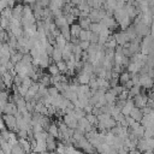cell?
<instances>
[{
  "label": "cell",
  "instance_id": "cell-28",
  "mask_svg": "<svg viewBox=\"0 0 154 154\" xmlns=\"http://www.w3.org/2000/svg\"><path fill=\"white\" fill-rule=\"evenodd\" d=\"M12 154H25V150L19 142L17 144L12 146Z\"/></svg>",
  "mask_w": 154,
  "mask_h": 154
},
{
  "label": "cell",
  "instance_id": "cell-3",
  "mask_svg": "<svg viewBox=\"0 0 154 154\" xmlns=\"http://www.w3.org/2000/svg\"><path fill=\"white\" fill-rule=\"evenodd\" d=\"M135 25V29H136V32H137V35L140 36V37H144V36H147V35H149L150 34V26L149 25H146V24H143V23H136V24H134Z\"/></svg>",
  "mask_w": 154,
  "mask_h": 154
},
{
  "label": "cell",
  "instance_id": "cell-40",
  "mask_svg": "<svg viewBox=\"0 0 154 154\" xmlns=\"http://www.w3.org/2000/svg\"><path fill=\"white\" fill-rule=\"evenodd\" d=\"M6 7H8V0H0V10H5Z\"/></svg>",
  "mask_w": 154,
  "mask_h": 154
},
{
  "label": "cell",
  "instance_id": "cell-46",
  "mask_svg": "<svg viewBox=\"0 0 154 154\" xmlns=\"http://www.w3.org/2000/svg\"><path fill=\"white\" fill-rule=\"evenodd\" d=\"M128 154H135V150H129V153Z\"/></svg>",
  "mask_w": 154,
  "mask_h": 154
},
{
  "label": "cell",
  "instance_id": "cell-33",
  "mask_svg": "<svg viewBox=\"0 0 154 154\" xmlns=\"http://www.w3.org/2000/svg\"><path fill=\"white\" fill-rule=\"evenodd\" d=\"M99 38H100V34H96V32H93V31H91V35H90L89 41H90L91 43H97V42H99Z\"/></svg>",
  "mask_w": 154,
  "mask_h": 154
},
{
  "label": "cell",
  "instance_id": "cell-5",
  "mask_svg": "<svg viewBox=\"0 0 154 154\" xmlns=\"http://www.w3.org/2000/svg\"><path fill=\"white\" fill-rule=\"evenodd\" d=\"M113 37L116 38V41H117V43H118L119 46H124L126 42H130L129 35L126 34L125 30H122V31H119V32H116V34L113 35Z\"/></svg>",
  "mask_w": 154,
  "mask_h": 154
},
{
  "label": "cell",
  "instance_id": "cell-1",
  "mask_svg": "<svg viewBox=\"0 0 154 154\" xmlns=\"http://www.w3.org/2000/svg\"><path fill=\"white\" fill-rule=\"evenodd\" d=\"M2 119L7 126L8 130L17 132V117L13 114H2Z\"/></svg>",
  "mask_w": 154,
  "mask_h": 154
},
{
  "label": "cell",
  "instance_id": "cell-6",
  "mask_svg": "<svg viewBox=\"0 0 154 154\" xmlns=\"http://www.w3.org/2000/svg\"><path fill=\"white\" fill-rule=\"evenodd\" d=\"M63 120H64V122L67 124V126L71 128V129H77V128H78V119H77L75 116H72V114L65 113V114L63 116Z\"/></svg>",
  "mask_w": 154,
  "mask_h": 154
},
{
  "label": "cell",
  "instance_id": "cell-42",
  "mask_svg": "<svg viewBox=\"0 0 154 154\" xmlns=\"http://www.w3.org/2000/svg\"><path fill=\"white\" fill-rule=\"evenodd\" d=\"M142 111H143V113H144V114H149V113H152L153 108H152V107H149V106H146V107H143V108H142Z\"/></svg>",
  "mask_w": 154,
  "mask_h": 154
},
{
  "label": "cell",
  "instance_id": "cell-11",
  "mask_svg": "<svg viewBox=\"0 0 154 154\" xmlns=\"http://www.w3.org/2000/svg\"><path fill=\"white\" fill-rule=\"evenodd\" d=\"M78 24L82 26V29L90 30L91 20H90V18H89V17H78Z\"/></svg>",
  "mask_w": 154,
  "mask_h": 154
},
{
  "label": "cell",
  "instance_id": "cell-34",
  "mask_svg": "<svg viewBox=\"0 0 154 154\" xmlns=\"http://www.w3.org/2000/svg\"><path fill=\"white\" fill-rule=\"evenodd\" d=\"M65 18H66V20H67L69 25H71V24H73V23H75L76 16H73L72 13H67V14H65Z\"/></svg>",
  "mask_w": 154,
  "mask_h": 154
},
{
  "label": "cell",
  "instance_id": "cell-30",
  "mask_svg": "<svg viewBox=\"0 0 154 154\" xmlns=\"http://www.w3.org/2000/svg\"><path fill=\"white\" fill-rule=\"evenodd\" d=\"M134 131H135V134L137 135V137H138V138H142V137H144V131H146V128H144V126L141 124V125H140V126H138L136 130H134Z\"/></svg>",
  "mask_w": 154,
  "mask_h": 154
},
{
  "label": "cell",
  "instance_id": "cell-45",
  "mask_svg": "<svg viewBox=\"0 0 154 154\" xmlns=\"http://www.w3.org/2000/svg\"><path fill=\"white\" fill-rule=\"evenodd\" d=\"M143 154H154V150L153 149H148V150L143 152Z\"/></svg>",
  "mask_w": 154,
  "mask_h": 154
},
{
  "label": "cell",
  "instance_id": "cell-48",
  "mask_svg": "<svg viewBox=\"0 0 154 154\" xmlns=\"http://www.w3.org/2000/svg\"><path fill=\"white\" fill-rule=\"evenodd\" d=\"M152 91H154V85H153V88H152Z\"/></svg>",
  "mask_w": 154,
  "mask_h": 154
},
{
  "label": "cell",
  "instance_id": "cell-12",
  "mask_svg": "<svg viewBox=\"0 0 154 154\" xmlns=\"http://www.w3.org/2000/svg\"><path fill=\"white\" fill-rule=\"evenodd\" d=\"M38 83L45 85V87H51L52 85V76L47 75V73H42L40 79H38Z\"/></svg>",
  "mask_w": 154,
  "mask_h": 154
},
{
  "label": "cell",
  "instance_id": "cell-14",
  "mask_svg": "<svg viewBox=\"0 0 154 154\" xmlns=\"http://www.w3.org/2000/svg\"><path fill=\"white\" fill-rule=\"evenodd\" d=\"M153 123H154V118H153V116H152L150 113H149V114H144L143 118H142V120H141V124H142L144 128H149Z\"/></svg>",
  "mask_w": 154,
  "mask_h": 154
},
{
  "label": "cell",
  "instance_id": "cell-16",
  "mask_svg": "<svg viewBox=\"0 0 154 154\" xmlns=\"http://www.w3.org/2000/svg\"><path fill=\"white\" fill-rule=\"evenodd\" d=\"M51 57H52V59H53V61H54V63H58V61L63 60V49H60V48H57V47H54L53 54H52Z\"/></svg>",
  "mask_w": 154,
  "mask_h": 154
},
{
  "label": "cell",
  "instance_id": "cell-2",
  "mask_svg": "<svg viewBox=\"0 0 154 154\" xmlns=\"http://www.w3.org/2000/svg\"><path fill=\"white\" fill-rule=\"evenodd\" d=\"M140 85L144 89H152L154 85V79L148 73L140 75Z\"/></svg>",
  "mask_w": 154,
  "mask_h": 154
},
{
  "label": "cell",
  "instance_id": "cell-4",
  "mask_svg": "<svg viewBox=\"0 0 154 154\" xmlns=\"http://www.w3.org/2000/svg\"><path fill=\"white\" fill-rule=\"evenodd\" d=\"M148 100H149V96L147 94H138L134 97V102H135V106L138 107V108H143L147 106L148 103Z\"/></svg>",
  "mask_w": 154,
  "mask_h": 154
},
{
  "label": "cell",
  "instance_id": "cell-39",
  "mask_svg": "<svg viewBox=\"0 0 154 154\" xmlns=\"http://www.w3.org/2000/svg\"><path fill=\"white\" fill-rule=\"evenodd\" d=\"M125 103H126V100H120V99H117V101H116V106H117V107H119L120 109H123V107L125 106Z\"/></svg>",
  "mask_w": 154,
  "mask_h": 154
},
{
  "label": "cell",
  "instance_id": "cell-35",
  "mask_svg": "<svg viewBox=\"0 0 154 154\" xmlns=\"http://www.w3.org/2000/svg\"><path fill=\"white\" fill-rule=\"evenodd\" d=\"M53 51H54V45H52L51 42H47V45H46V53L48 55H52Z\"/></svg>",
  "mask_w": 154,
  "mask_h": 154
},
{
  "label": "cell",
  "instance_id": "cell-29",
  "mask_svg": "<svg viewBox=\"0 0 154 154\" xmlns=\"http://www.w3.org/2000/svg\"><path fill=\"white\" fill-rule=\"evenodd\" d=\"M57 65H58L60 72H63V73H66V72H67L69 69H67V63H66L65 60H60V61H58Z\"/></svg>",
  "mask_w": 154,
  "mask_h": 154
},
{
  "label": "cell",
  "instance_id": "cell-20",
  "mask_svg": "<svg viewBox=\"0 0 154 154\" xmlns=\"http://www.w3.org/2000/svg\"><path fill=\"white\" fill-rule=\"evenodd\" d=\"M141 90H142V87L140 84H135L131 89H129V99H134L136 95L141 94Z\"/></svg>",
  "mask_w": 154,
  "mask_h": 154
},
{
  "label": "cell",
  "instance_id": "cell-25",
  "mask_svg": "<svg viewBox=\"0 0 154 154\" xmlns=\"http://www.w3.org/2000/svg\"><path fill=\"white\" fill-rule=\"evenodd\" d=\"M90 35H91V30H87V29H82L81 34H79V40L81 41H89L90 38Z\"/></svg>",
  "mask_w": 154,
  "mask_h": 154
},
{
  "label": "cell",
  "instance_id": "cell-7",
  "mask_svg": "<svg viewBox=\"0 0 154 154\" xmlns=\"http://www.w3.org/2000/svg\"><path fill=\"white\" fill-rule=\"evenodd\" d=\"M23 13H24V5H16L12 8V16H13L12 18H16V19L22 20Z\"/></svg>",
  "mask_w": 154,
  "mask_h": 154
},
{
  "label": "cell",
  "instance_id": "cell-36",
  "mask_svg": "<svg viewBox=\"0 0 154 154\" xmlns=\"http://www.w3.org/2000/svg\"><path fill=\"white\" fill-rule=\"evenodd\" d=\"M90 43H91L90 41H79V46H81V48H82L83 51H88Z\"/></svg>",
  "mask_w": 154,
  "mask_h": 154
},
{
  "label": "cell",
  "instance_id": "cell-9",
  "mask_svg": "<svg viewBox=\"0 0 154 154\" xmlns=\"http://www.w3.org/2000/svg\"><path fill=\"white\" fill-rule=\"evenodd\" d=\"M135 107V102H134V99H128L126 100V103H125V106L123 107V109H122V113L124 114V116H130V113H131V111H132V108Z\"/></svg>",
  "mask_w": 154,
  "mask_h": 154
},
{
  "label": "cell",
  "instance_id": "cell-27",
  "mask_svg": "<svg viewBox=\"0 0 154 154\" xmlns=\"http://www.w3.org/2000/svg\"><path fill=\"white\" fill-rule=\"evenodd\" d=\"M117 46H118V43H117L116 38H114L113 36H109L108 41H107V42H106V45H105V48H109V49H116V48H117Z\"/></svg>",
  "mask_w": 154,
  "mask_h": 154
},
{
  "label": "cell",
  "instance_id": "cell-18",
  "mask_svg": "<svg viewBox=\"0 0 154 154\" xmlns=\"http://www.w3.org/2000/svg\"><path fill=\"white\" fill-rule=\"evenodd\" d=\"M54 23H55V25H57V26H58L59 29L69 24L64 14H61V16H58V17H55V18H54Z\"/></svg>",
  "mask_w": 154,
  "mask_h": 154
},
{
  "label": "cell",
  "instance_id": "cell-44",
  "mask_svg": "<svg viewBox=\"0 0 154 154\" xmlns=\"http://www.w3.org/2000/svg\"><path fill=\"white\" fill-rule=\"evenodd\" d=\"M25 5H34L36 2V0H23Z\"/></svg>",
  "mask_w": 154,
  "mask_h": 154
},
{
  "label": "cell",
  "instance_id": "cell-23",
  "mask_svg": "<svg viewBox=\"0 0 154 154\" xmlns=\"http://www.w3.org/2000/svg\"><path fill=\"white\" fill-rule=\"evenodd\" d=\"M105 28H107V26H105L101 22H99V23H91V25H90V30L93 32H96V34H100L101 30L105 29Z\"/></svg>",
  "mask_w": 154,
  "mask_h": 154
},
{
  "label": "cell",
  "instance_id": "cell-37",
  "mask_svg": "<svg viewBox=\"0 0 154 154\" xmlns=\"http://www.w3.org/2000/svg\"><path fill=\"white\" fill-rule=\"evenodd\" d=\"M17 136H18V138H28V136H29L28 130H19L17 132Z\"/></svg>",
  "mask_w": 154,
  "mask_h": 154
},
{
  "label": "cell",
  "instance_id": "cell-22",
  "mask_svg": "<svg viewBox=\"0 0 154 154\" xmlns=\"http://www.w3.org/2000/svg\"><path fill=\"white\" fill-rule=\"evenodd\" d=\"M48 134L53 135L55 138L59 137V134H60V130H59V126L55 124V123H51L49 128H48Z\"/></svg>",
  "mask_w": 154,
  "mask_h": 154
},
{
  "label": "cell",
  "instance_id": "cell-41",
  "mask_svg": "<svg viewBox=\"0 0 154 154\" xmlns=\"http://www.w3.org/2000/svg\"><path fill=\"white\" fill-rule=\"evenodd\" d=\"M134 85H135V83L132 82V79H129V81H128V82H126V83L124 84V88L129 90V89H131V88H132Z\"/></svg>",
  "mask_w": 154,
  "mask_h": 154
},
{
  "label": "cell",
  "instance_id": "cell-24",
  "mask_svg": "<svg viewBox=\"0 0 154 154\" xmlns=\"http://www.w3.org/2000/svg\"><path fill=\"white\" fill-rule=\"evenodd\" d=\"M48 73L51 76H57V75H60V70L57 65V63H52L49 66H48Z\"/></svg>",
  "mask_w": 154,
  "mask_h": 154
},
{
  "label": "cell",
  "instance_id": "cell-10",
  "mask_svg": "<svg viewBox=\"0 0 154 154\" xmlns=\"http://www.w3.org/2000/svg\"><path fill=\"white\" fill-rule=\"evenodd\" d=\"M130 116H131L136 122H140V123H141V120H142V118H143L144 113H143L142 108H138V107H136V106H135V107L132 108V111H131Z\"/></svg>",
  "mask_w": 154,
  "mask_h": 154
},
{
  "label": "cell",
  "instance_id": "cell-26",
  "mask_svg": "<svg viewBox=\"0 0 154 154\" xmlns=\"http://www.w3.org/2000/svg\"><path fill=\"white\" fill-rule=\"evenodd\" d=\"M129 79H131V75H130V72H128V71L125 72V71H124V72H122V73L119 75V83H120V84L124 85Z\"/></svg>",
  "mask_w": 154,
  "mask_h": 154
},
{
  "label": "cell",
  "instance_id": "cell-38",
  "mask_svg": "<svg viewBox=\"0 0 154 154\" xmlns=\"http://www.w3.org/2000/svg\"><path fill=\"white\" fill-rule=\"evenodd\" d=\"M125 117H126V116H124L122 112H120V113H118V114H116V116H113V118H114V120H116L117 123L123 122V120L125 119Z\"/></svg>",
  "mask_w": 154,
  "mask_h": 154
},
{
  "label": "cell",
  "instance_id": "cell-31",
  "mask_svg": "<svg viewBox=\"0 0 154 154\" xmlns=\"http://www.w3.org/2000/svg\"><path fill=\"white\" fill-rule=\"evenodd\" d=\"M48 94L51 95V96H57V95H59L60 94V91H59V89L55 87V85H51V87H48Z\"/></svg>",
  "mask_w": 154,
  "mask_h": 154
},
{
  "label": "cell",
  "instance_id": "cell-15",
  "mask_svg": "<svg viewBox=\"0 0 154 154\" xmlns=\"http://www.w3.org/2000/svg\"><path fill=\"white\" fill-rule=\"evenodd\" d=\"M70 29H71V35H72V37H79V34H81V31H82V26L77 23H73V24H71L70 25Z\"/></svg>",
  "mask_w": 154,
  "mask_h": 154
},
{
  "label": "cell",
  "instance_id": "cell-47",
  "mask_svg": "<svg viewBox=\"0 0 154 154\" xmlns=\"http://www.w3.org/2000/svg\"><path fill=\"white\" fill-rule=\"evenodd\" d=\"M31 154H42V153H40V152H31Z\"/></svg>",
  "mask_w": 154,
  "mask_h": 154
},
{
  "label": "cell",
  "instance_id": "cell-19",
  "mask_svg": "<svg viewBox=\"0 0 154 154\" xmlns=\"http://www.w3.org/2000/svg\"><path fill=\"white\" fill-rule=\"evenodd\" d=\"M60 34H61L67 41H71L72 35H71V29H70V25H69V24L65 25V26H63V28H60Z\"/></svg>",
  "mask_w": 154,
  "mask_h": 154
},
{
  "label": "cell",
  "instance_id": "cell-13",
  "mask_svg": "<svg viewBox=\"0 0 154 154\" xmlns=\"http://www.w3.org/2000/svg\"><path fill=\"white\" fill-rule=\"evenodd\" d=\"M141 67H142V65H141L140 63H131V61H130V64L128 65L126 70H128V72H130V73H138L140 70H141Z\"/></svg>",
  "mask_w": 154,
  "mask_h": 154
},
{
  "label": "cell",
  "instance_id": "cell-17",
  "mask_svg": "<svg viewBox=\"0 0 154 154\" xmlns=\"http://www.w3.org/2000/svg\"><path fill=\"white\" fill-rule=\"evenodd\" d=\"M78 77V81H79V84H89L90 79H91V76L85 73V72H81L77 75Z\"/></svg>",
  "mask_w": 154,
  "mask_h": 154
},
{
  "label": "cell",
  "instance_id": "cell-32",
  "mask_svg": "<svg viewBox=\"0 0 154 154\" xmlns=\"http://www.w3.org/2000/svg\"><path fill=\"white\" fill-rule=\"evenodd\" d=\"M17 87H18V91H19V94H20L22 96H25L26 93L29 91V88L25 87L24 84H22V85H17Z\"/></svg>",
  "mask_w": 154,
  "mask_h": 154
},
{
  "label": "cell",
  "instance_id": "cell-43",
  "mask_svg": "<svg viewBox=\"0 0 154 154\" xmlns=\"http://www.w3.org/2000/svg\"><path fill=\"white\" fill-rule=\"evenodd\" d=\"M93 108H94L93 105H87V106L84 107V111H85V113H91V112H93Z\"/></svg>",
  "mask_w": 154,
  "mask_h": 154
},
{
  "label": "cell",
  "instance_id": "cell-21",
  "mask_svg": "<svg viewBox=\"0 0 154 154\" xmlns=\"http://www.w3.org/2000/svg\"><path fill=\"white\" fill-rule=\"evenodd\" d=\"M137 149L141 150V152H146V150L149 149V146H148V142H147V138H146V137H142V138L138 140Z\"/></svg>",
  "mask_w": 154,
  "mask_h": 154
},
{
  "label": "cell",
  "instance_id": "cell-8",
  "mask_svg": "<svg viewBox=\"0 0 154 154\" xmlns=\"http://www.w3.org/2000/svg\"><path fill=\"white\" fill-rule=\"evenodd\" d=\"M57 147H58V142L55 141V137L53 135L48 134V136H47V150L54 152V150H57Z\"/></svg>",
  "mask_w": 154,
  "mask_h": 154
}]
</instances>
